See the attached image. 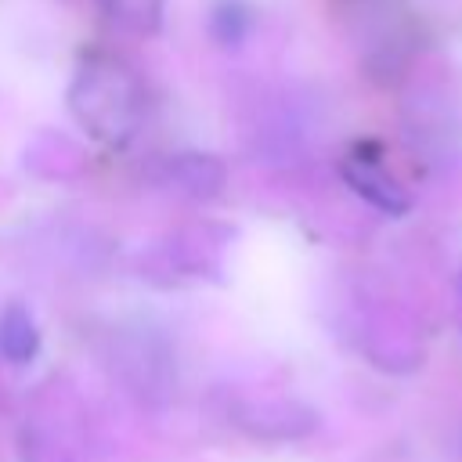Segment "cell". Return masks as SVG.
Returning <instances> with one entry per match:
<instances>
[{
    "instance_id": "obj_1",
    "label": "cell",
    "mask_w": 462,
    "mask_h": 462,
    "mask_svg": "<svg viewBox=\"0 0 462 462\" xmlns=\"http://www.w3.org/2000/svg\"><path fill=\"white\" fill-rule=\"evenodd\" d=\"M72 119L101 144L123 148L144 119V87L116 54H90L69 83Z\"/></svg>"
},
{
    "instance_id": "obj_2",
    "label": "cell",
    "mask_w": 462,
    "mask_h": 462,
    "mask_svg": "<svg viewBox=\"0 0 462 462\" xmlns=\"http://www.w3.org/2000/svg\"><path fill=\"white\" fill-rule=\"evenodd\" d=\"M346 11H350L346 18L357 36V47L375 72H386L390 65H397L404 58L408 14H404L401 0H350Z\"/></svg>"
},
{
    "instance_id": "obj_3",
    "label": "cell",
    "mask_w": 462,
    "mask_h": 462,
    "mask_svg": "<svg viewBox=\"0 0 462 462\" xmlns=\"http://www.w3.org/2000/svg\"><path fill=\"white\" fill-rule=\"evenodd\" d=\"M339 170H343V180H346L365 202H372L375 209H383V213H390V217H397V213L408 209L404 188L386 173V166H383L379 159H372V155H365V152H354V155L343 159Z\"/></svg>"
},
{
    "instance_id": "obj_4",
    "label": "cell",
    "mask_w": 462,
    "mask_h": 462,
    "mask_svg": "<svg viewBox=\"0 0 462 462\" xmlns=\"http://www.w3.org/2000/svg\"><path fill=\"white\" fill-rule=\"evenodd\" d=\"M166 184L188 199H217L227 184V166L209 152H180L166 159Z\"/></svg>"
},
{
    "instance_id": "obj_5",
    "label": "cell",
    "mask_w": 462,
    "mask_h": 462,
    "mask_svg": "<svg viewBox=\"0 0 462 462\" xmlns=\"http://www.w3.org/2000/svg\"><path fill=\"white\" fill-rule=\"evenodd\" d=\"M40 350V328L22 303L0 310V357L11 365H29Z\"/></svg>"
},
{
    "instance_id": "obj_6",
    "label": "cell",
    "mask_w": 462,
    "mask_h": 462,
    "mask_svg": "<svg viewBox=\"0 0 462 462\" xmlns=\"http://www.w3.org/2000/svg\"><path fill=\"white\" fill-rule=\"evenodd\" d=\"M292 411H296L292 404L260 401V404H245L235 422L256 437H271V426H278V437H296V433H303V426H292Z\"/></svg>"
},
{
    "instance_id": "obj_7",
    "label": "cell",
    "mask_w": 462,
    "mask_h": 462,
    "mask_svg": "<svg viewBox=\"0 0 462 462\" xmlns=\"http://www.w3.org/2000/svg\"><path fill=\"white\" fill-rule=\"evenodd\" d=\"M253 29V14L242 0H217L209 11V32L220 47H238Z\"/></svg>"
},
{
    "instance_id": "obj_8",
    "label": "cell",
    "mask_w": 462,
    "mask_h": 462,
    "mask_svg": "<svg viewBox=\"0 0 462 462\" xmlns=\"http://www.w3.org/2000/svg\"><path fill=\"white\" fill-rule=\"evenodd\" d=\"M105 14L130 32H155L162 25V0H101Z\"/></svg>"
}]
</instances>
